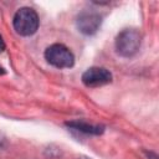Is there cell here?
<instances>
[{
  "mask_svg": "<svg viewBox=\"0 0 159 159\" xmlns=\"http://www.w3.org/2000/svg\"><path fill=\"white\" fill-rule=\"evenodd\" d=\"M46 61L57 68H70L75 65V56L62 43H52L45 50Z\"/></svg>",
  "mask_w": 159,
  "mask_h": 159,
  "instance_id": "cell-3",
  "label": "cell"
},
{
  "mask_svg": "<svg viewBox=\"0 0 159 159\" xmlns=\"http://www.w3.org/2000/svg\"><path fill=\"white\" fill-rule=\"evenodd\" d=\"M4 73H5V71H4V68H1V67H0V75H4Z\"/></svg>",
  "mask_w": 159,
  "mask_h": 159,
  "instance_id": "cell-9",
  "label": "cell"
},
{
  "mask_svg": "<svg viewBox=\"0 0 159 159\" xmlns=\"http://www.w3.org/2000/svg\"><path fill=\"white\" fill-rule=\"evenodd\" d=\"M112 81V73L104 67H91L82 75V82L87 87H99Z\"/></svg>",
  "mask_w": 159,
  "mask_h": 159,
  "instance_id": "cell-5",
  "label": "cell"
},
{
  "mask_svg": "<svg viewBox=\"0 0 159 159\" xmlns=\"http://www.w3.org/2000/svg\"><path fill=\"white\" fill-rule=\"evenodd\" d=\"M142 43V35L135 29H124L116 37V51L122 57L134 56Z\"/></svg>",
  "mask_w": 159,
  "mask_h": 159,
  "instance_id": "cell-1",
  "label": "cell"
},
{
  "mask_svg": "<svg viewBox=\"0 0 159 159\" xmlns=\"http://www.w3.org/2000/svg\"><path fill=\"white\" fill-rule=\"evenodd\" d=\"M102 24V16L91 10H84L78 14L76 19V26L83 35H93L98 31Z\"/></svg>",
  "mask_w": 159,
  "mask_h": 159,
  "instance_id": "cell-4",
  "label": "cell"
},
{
  "mask_svg": "<svg viewBox=\"0 0 159 159\" xmlns=\"http://www.w3.org/2000/svg\"><path fill=\"white\" fill-rule=\"evenodd\" d=\"M4 50H5V42H4V40H2V37L0 35V52L4 51Z\"/></svg>",
  "mask_w": 159,
  "mask_h": 159,
  "instance_id": "cell-8",
  "label": "cell"
},
{
  "mask_svg": "<svg viewBox=\"0 0 159 159\" xmlns=\"http://www.w3.org/2000/svg\"><path fill=\"white\" fill-rule=\"evenodd\" d=\"M147 155H148V158H149V159H158V155H157L155 153H153V152L147 153Z\"/></svg>",
  "mask_w": 159,
  "mask_h": 159,
  "instance_id": "cell-7",
  "label": "cell"
},
{
  "mask_svg": "<svg viewBox=\"0 0 159 159\" xmlns=\"http://www.w3.org/2000/svg\"><path fill=\"white\" fill-rule=\"evenodd\" d=\"M68 128L84 133V134H91V135H99L104 132V127L103 125H96V124H89L87 122H82V120H72V122H66L65 123Z\"/></svg>",
  "mask_w": 159,
  "mask_h": 159,
  "instance_id": "cell-6",
  "label": "cell"
},
{
  "mask_svg": "<svg viewBox=\"0 0 159 159\" xmlns=\"http://www.w3.org/2000/svg\"><path fill=\"white\" fill-rule=\"evenodd\" d=\"M78 159H91V158H87V157H82V158H78Z\"/></svg>",
  "mask_w": 159,
  "mask_h": 159,
  "instance_id": "cell-10",
  "label": "cell"
},
{
  "mask_svg": "<svg viewBox=\"0 0 159 159\" xmlns=\"http://www.w3.org/2000/svg\"><path fill=\"white\" fill-rule=\"evenodd\" d=\"M12 25L15 31L21 36H31L34 35L40 25L37 12L31 7H21L19 9L12 19Z\"/></svg>",
  "mask_w": 159,
  "mask_h": 159,
  "instance_id": "cell-2",
  "label": "cell"
}]
</instances>
